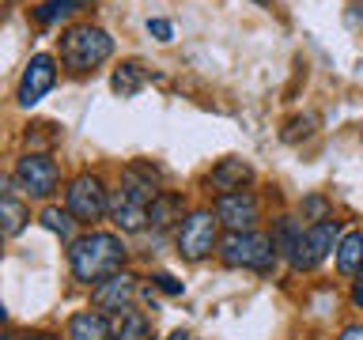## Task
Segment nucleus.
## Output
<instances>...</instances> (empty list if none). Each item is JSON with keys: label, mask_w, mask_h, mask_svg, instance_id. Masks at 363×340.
I'll list each match as a JSON object with an SVG mask.
<instances>
[{"label": "nucleus", "mask_w": 363, "mask_h": 340, "mask_svg": "<svg viewBox=\"0 0 363 340\" xmlns=\"http://www.w3.org/2000/svg\"><path fill=\"white\" fill-rule=\"evenodd\" d=\"M125 261V246L118 234L106 231H91L84 238H76L72 249H68V268L79 283H102L110 280L113 272H121Z\"/></svg>", "instance_id": "f257e3e1"}, {"label": "nucleus", "mask_w": 363, "mask_h": 340, "mask_svg": "<svg viewBox=\"0 0 363 340\" xmlns=\"http://www.w3.org/2000/svg\"><path fill=\"white\" fill-rule=\"evenodd\" d=\"M140 174H144V170L133 166L129 174H125L121 189L113 193V200H110V220L125 234H136V231H144V227L152 223V204L159 197V189L152 186V178H140Z\"/></svg>", "instance_id": "f03ea898"}, {"label": "nucleus", "mask_w": 363, "mask_h": 340, "mask_svg": "<svg viewBox=\"0 0 363 340\" xmlns=\"http://www.w3.org/2000/svg\"><path fill=\"white\" fill-rule=\"evenodd\" d=\"M110 53H113V38L102 27L79 23V27H68L61 34V61L72 72H95Z\"/></svg>", "instance_id": "7ed1b4c3"}, {"label": "nucleus", "mask_w": 363, "mask_h": 340, "mask_svg": "<svg viewBox=\"0 0 363 340\" xmlns=\"http://www.w3.org/2000/svg\"><path fill=\"white\" fill-rule=\"evenodd\" d=\"M220 261L227 268H257L269 272L277 261V242L257 231H231L220 242Z\"/></svg>", "instance_id": "20e7f679"}, {"label": "nucleus", "mask_w": 363, "mask_h": 340, "mask_svg": "<svg viewBox=\"0 0 363 340\" xmlns=\"http://www.w3.org/2000/svg\"><path fill=\"white\" fill-rule=\"evenodd\" d=\"M337 246H340V223L322 220V223L306 227V231L299 234V242H295L288 261H291L295 272H311V268L322 265V261L329 257V249H337Z\"/></svg>", "instance_id": "39448f33"}, {"label": "nucleus", "mask_w": 363, "mask_h": 340, "mask_svg": "<svg viewBox=\"0 0 363 340\" xmlns=\"http://www.w3.org/2000/svg\"><path fill=\"white\" fill-rule=\"evenodd\" d=\"M216 223H220V215L208 212V208L186 215L182 227H178V254L186 257V261L208 257L212 249H216Z\"/></svg>", "instance_id": "423d86ee"}, {"label": "nucleus", "mask_w": 363, "mask_h": 340, "mask_svg": "<svg viewBox=\"0 0 363 340\" xmlns=\"http://www.w3.org/2000/svg\"><path fill=\"white\" fill-rule=\"evenodd\" d=\"M68 212H72L76 223H99L110 212L106 189H102V181L95 174H79L68 186Z\"/></svg>", "instance_id": "0eeeda50"}, {"label": "nucleus", "mask_w": 363, "mask_h": 340, "mask_svg": "<svg viewBox=\"0 0 363 340\" xmlns=\"http://www.w3.org/2000/svg\"><path fill=\"white\" fill-rule=\"evenodd\" d=\"M16 181L30 197H50L57 189V181H61V170H57L50 155H23L16 163Z\"/></svg>", "instance_id": "6e6552de"}, {"label": "nucleus", "mask_w": 363, "mask_h": 340, "mask_svg": "<svg viewBox=\"0 0 363 340\" xmlns=\"http://www.w3.org/2000/svg\"><path fill=\"white\" fill-rule=\"evenodd\" d=\"M216 215L231 231H254L257 223V197L250 189H231L216 197Z\"/></svg>", "instance_id": "1a4fd4ad"}, {"label": "nucleus", "mask_w": 363, "mask_h": 340, "mask_svg": "<svg viewBox=\"0 0 363 340\" xmlns=\"http://www.w3.org/2000/svg\"><path fill=\"white\" fill-rule=\"evenodd\" d=\"M53 84H57V61L50 53H34L30 64L23 68V79H19V91H16L19 106H34Z\"/></svg>", "instance_id": "9d476101"}, {"label": "nucleus", "mask_w": 363, "mask_h": 340, "mask_svg": "<svg viewBox=\"0 0 363 340\" xmlns=\"http://www.w3.org/2000/svg\"><path fill=\"white\" fill-rule=\"evenodd\" d=\"M136 295V276L129 272H113L110 280L95 283V291H91V299L102 314H129V302Z\"/></svg>", "instance_id": "9b49d317"}, {"label": "nucleus", "mask_w": 363, "mask_h": 340, "mask_svg": "<svg viewBox=\"0 0 363 340\" xmlns=\"http://www.w3.org/2000/svg\"><path fill=\"white\" fill-rule=\"evenodd\" d=\"M110 322L102 310H79L68 317V340H110Z\"/></svg>", "instance_id": "f8f14e48"}, {"label": "nucleus", "mask_w": 363, "mask_h": 340, "mask_svg": "<svg viewBox=\"0 0 363 340\" xmlns=\"http://www.w3.org/2000/svg\"><path fill=\"white\" fill-rule=\"evenodd\" d=\"M337 268L352 276V272L363 268V231H348L340 234V246H337Z\"/></svg>", "instance_id": "ddd939ff"}, {"label": "nucleus", "mask_w": 363, "mask_h": 340, "mask_svg": "<svg viewBox=\"0 0 363 340\" xmlns=\"http://www.w3.org/2000/svg\"><path fill=\"white\" fill-rule=\"evenodd\" d=\"M242 181H250V166L242 163V159H223V163L212 170V186L223 189V193L242 189Z\"/></svg>", "instance_id": "4468645a"}, {"label": "nucleus", "mask_w": 363, "mask_h": 340, "mask_svg": "<svg viewBox=\"0 0 363 340\" xmlns=\"http://www.w3.org/2000/svg\"><path fill=\"white\" fill-rule=\"evenodd\" d=\"M110 84H113V91H118L121 98H133L136 91L144 87V68L136 64V61H125V64L118 68V72H113Z\"/></svg>", "instance_id": "2eb2a0df"}, {"label": "nucleus", "mask_w": 363, "mask_h": 340, "mask_svg": "<svg viewBox=\"0 0 363 340\" xmlns=\"http://www.w3.org/2000/svg\"><path fill=\"white\" fill-rule=\"evenodd\" d=\"M0 220H4V234H8V238H16L23 227H27L30 212L23 208V200H16L11 193H4V200H0Z\"/></svg>", "instance_id": "dca6fc26"}, {"label": "nucleus", "mask_w": 363, "mask_h": 340, "mask_svg": "<svg viewBox=\"0 0 363 340\" xmlns=\"http://www.w3.org/2000/svg\"><path fill=\"white\" fill-rule=\"evenodd\" d=\"M72 212H61V208H45L42 212V227H45V231H53V234H61V242H68V246H72L76 242V238H72Z\"/></svg>", "instance_id": "f3484780"}, {"label": "nucleus", "mask_w": 363, "mask_h": 340, "mask_svg": "<svg viewBox=\"0 0 363 340\" xmlns=\"http://www.w3.org/2000/svg\"><path fill=\"white\" fill-rule=\"evenodd\" d=\"M182 212V197H155V204H152V227L155 231H163V227H170L174 223V215Z\"/></svg>", "instance_id": "a211bd4d"}, {"label": "nucleus", "mask_w": 363, "mask_h": 340, "mask_svg": "<svg viewBox=\"0 0 363 340\" xmlns=\"http://www.w3.org/2000/svg\"><path fill=\"white\" fill-rule=\"evenodd\" d=\"M110 340H147V317L136 314V310L121 314V329H118Z\"/></svg>", "instance_id": "6ab92c4d"}, {"label": "nucleus", "mask_w": 363, "mask_h": 340, "mask_svg": "<svg viewBox=\"0 0 363 340\" xmlns=\"http://www.w3.org/2000/svg\"><path fill=\"white\" fill-rule=\"evenodd\" d=\"M72 4H76V0H45L42 8H34V19L45 23V27H53L57 19H65L68 11H72Z\"/></svg>", "instance_id": "aec40b11"}, {"label": "nucleus", "mask_w": 363, "mask_h": 340, "mask_svg": "<svg viewBox=\"0 0 363 340\" xmlns=\"http://www.w3.org/2000/svg\"><path fill=\"white\" fill-rule=\"evenodd\" d=\"M147 34H155L159 42H170V34H174V30H170L167 19H147Z\"/></svg>", "instance_id": "412c9836"}, {"label": "nucleus", "mask_w": 363, "mask_h": 340, "mask_svg": "<svg viewBox=\"0 0 363 340\" xmlns=\"http://www.w3.org/2000/svg\"><path fill=\"white\" fill-rule=\"evenodd\" d=\"M155 283H159V288H163L167 295H182V283H178L174 276H167V272H159V276H155Z\"/></svg>", "instance_id": "4be33fe9"}, {"label": "nucleus", "mask_w": 363, "mask_h": 340, "mask_svg": "<svg viewBox=\"0 0 363 340\" xmlns=\"http://www.w3.org/2000/svg\"><path fill=\"white\" fill-rule=\"evenodd\" d=\"M340 340H363V322H356V325H348L345 333H340Z\"/></svg>", "instance_id": "5701e85b"}, {"label": "nucleus", "mask_w": 363, "mask_h": 340, "mask_svg": "<svg viewBox=\"0 0 363 340\" xmlns=\"http://www.w3.org/2000/svg\"><path fill=\"white\" fill-rule=\"evenodd\" d=\"M352 302H356V306H363V276H359L356 283H352Z\"/></svg>", "instance_id": "b1692460"}, {"label": "nucleus", "mask_w": 363, "mask_h": 340, "mask_svg": "<svg viewBox=\"0 0 363 340\" xmlns=\"http://www.w3.org/2000/svg\"><path fill=\"white\" fill-rule=\"evenodd\" d=\"M167 340H189V333H182V329H178V333H170Z\"/></svg>", "instance_id": "393cba45"}, {"label": "nucleus", "mask_w": 363, "mask_h": 340, "mask_svg": "<svg viewBox=\"0 0 363 340\" xmlns=\"http://www.w3.org/2000/svg\"><path fill=\"white\" fill-rule=\"evenodd\" d=\"M27 340H53V336H45V333H34V336H27Z\"/></svg>", "instance_id": "a878e982"}]
</instances>
